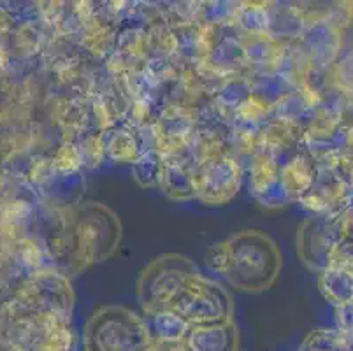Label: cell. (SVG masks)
<instances>
[{"label":"cell","instance_id":"obj_1","mask_svg":"<svg viewBox=\"0 0 353 351\" xmlns=\"http://www.w3.org/2000/svg\"><path fill=\"white\" fill-rule=\"evenodd\" d=\"M208 263L234 288L259 294L274 285L283 262L271 236L262 230H243L214 246Z\"/></svg>","mask_w":353,"mask_h":351},{"label":"cell","instance_id":"obj_2","mask_svg":"<svg viewBox=\"0 0 353 351\" xmlns=\"http://www.w3.org/2000/svg\"><path fill=\"white\" fill-rule=\"evenodd\" d=\"M167 313L174 314L188 327L229 323L232 321L234 301L223 286L195 272L181 286Z\"/></svg>","mask_w":353,"mask_h":351},{"label":"cell","instance_id":"obj_3","mask_svg":"<svg viewBox=\"0 0 353 351\" xmlns=\"http://www.w3.org/2000/svg\"><path fill=\"white\" fill-rule=\"evenodd\" d=\"M150 346L144 321L123 305H104L86 323V351H148Z\"/></svg>","mask_w":353,"mask_h":351},{"label":"cell","instance_id":"obj_4","mask_svg":"<svg viewBox=\"0 0 353 351\" xmlns=\"http://www.w3.org/2000/svg\"><path fill=\"white\" fill-rule=\"evenodd\" d=\"M72 236L79 267L108 260L121 239V223L109 208L86 204L72 214Z\"/></svg>","mask_w":353,"mask_h":351},{"label":"cell","instance_id":"obj_5","mask_svg":"<svg viewBox=\"0 0 353 351\" xmlns=\"http://www.w3.org/2000/svg\"><path fill=\"white\" fill-rule=\"evenodd\" d=\"M199 272L195 263L178 253L160 255L143 269L137 281V295L144 311L150 314L167 313L190 276Z\"/></svg>","mask_w":353,"mask_h":351},{"label":"cell","instance_id":"obj_6","mask_svg":"<svg viewBox=\"0 0 353 351\" xmlns=\"http://www.w3.org/2000/svg\"><path fill=\"white\" fill-rule=\"evenodd\" d=\"M343 246L341 228L329 218L306 220L297 234V251L307 267L314 270H325L339 265L338 255Z\"/></svg>","mask_w":353,"mask_h":351},{"label":"cell","instance_id":"obj_7","mask_svg":"<svg viewBox=\"0 0 353 351\" xmlns=\"http://www.w3.org/2000/svg\"><path fill=\"white\" fill-rule=\"evenodd\" d=\"M239 181V167L234 160L227 157H211L195 169L192 176V192L204 202L221 204L236 195Z\"/></svg>","mask_w":353,"mask_h":351},{"label":"cell","instance_id":"obj_8","mask_svg":"<svg viewBox=\"0 0 353 351\" xmlns=\"http://www.w3.org/2000/svg\"><path fill=\"white\" fill-rule=\"evenodd\" d=\"M320 290L334 304L352 302V267L332 265L320 272Z\"/></svg>","mask_w":353,"mask_h":351},{"label":"cell","instance_id":"obj_9","mask_svg":"<svg viewBox=\"0 0 353 351\" xmlns=\"http://www.w3.org/2000/svg\"><path fill=\"white\" fill-rule=\"evenodd\" d=\"M148 351H187L185 348L178 346V344H172V343H165V344H159V346H150Z\"/></svg>","mask_w":353,"mask_h":351}]
</instances>
